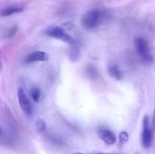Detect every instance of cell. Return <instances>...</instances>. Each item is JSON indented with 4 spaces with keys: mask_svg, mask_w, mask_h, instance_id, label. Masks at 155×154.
I'll return each mask as SVG.
<instances>
[{
    "mask_svg": "<svg viewBox=\"0 0 155 154\" xmlns=\"http://www.w3.org/2000/svg\"><path fill=\"white\" fill-rule=\"evenodd\" d=\"M105 18V13L100 9H92L83 15L82 25L86 30H93L99 27Z\"/></svg>",
    "mask_w": 155,
    "mask_h": 154,
    "instance_id": "obj_1",
    "label": "cell"
},
{
    "mask_svg": "<svg viewBox=\"0 0 155 154\" xmlns=\"http://www.w3.org/2000/svg\"><path fill=\"white\" fill-rule=\"evenodd\" d=\"M135 45H136V51L140 56L143 62L146 63H150L152 62L153 57L150 51L149 46L145 39L142 37L137 38L135 40Z\"/></svg>",
    "mask_w": 155,
    "mask_h": 154,
    "instance_id": "obj_2",
    "label": "cell"
},
{
    "mask_svg": "<svg viewBox=\"0 0 155 154\" xmlns=\"http://www.w3.org/2000/svg\"><path fill=\"white\" fill-rule=\"evenodd\" d=\"M142 143L145 148H149L153 142V129L148 116H145L142 122Z\"/></svg>",
    "mask_w": 155,
    "mask_h": 154,
    "instance_id": "obj_3",
    "label": "cell"
},
{
    "mask_svg": "<svg viewBox=\"0 0 155 154\" xmlns=\"http://www.w3.org/2000/svg\"><path fill=\"white\" fill-rule=\"evenodd\" d=\"M45 33H46L47 36L54 38L56 39H59V40L62 41V42H65L70 45H75V41H74V38L65 33L64 30L59 27H49L46 30Z\"/></svg>",
    "mask_w": 155,
    "mask_h": 154,
    "instance_id": "obj_4",
    "label": "cell"
},
{
    "mask_svg": "<svg viewBox=\"0 0 155 154\" xmlns=\"http://www.w3.org/2000/svg\"><path fill=\"white\" fill-rule=\"evenodd\" d=\"M18 102H19L20 107L21 110L27 115H31L33 113V108H32L31 104L26 95L25 91L23 89V88L20 87L18 90Z\"/></svg>",
    "mask_w": 155,
    "mask_h": 154,
    "instance_id": "obj_5",
    "label": "cell"
},
{
    "mask_svg": "<svg viewBox=\"0 0 155 154\" xmlns=\"http://www.w3.org/2000/svg\"><path fill=\"white\" fill-rule=\"evenodd\" d=\"M98 135L99 138L107 144L112 145L117 141V137L114 133L107 128H102L98 130Z\"/></svg>",
    "mask_w": 155,
    "mask_h": 154,
    "instance_id": "obj_6",
    "label": "cell"
},
{
    "mask_svg": "<svg viewBox=\"0 0 155 154\" xmlns=\"http://www.w3.org/2000/svg\"><path fill=\"white\" fill-rule=\"evenodd\" d=\"M48 59V54L45 51H35L28 55L26 59V62L28 63L38 61H45Z\"/></svg>",
    "mask_w": 155,
    "mask_h": 154,
    "instance_id": "obj_7",
    "label": "cell"
},
{
    "mask_svg": "<svg viewBox=\"0 0 155 154\" xmlns=\"http://www.w3.org/2000/svg\"><path fill=\"white\" fill-rule=\"evenodd\" d=\"M107 70H108V73L110 74V76H112L113 78L118 80L122 79V72L120 70L118 66L116 64H114V63H110V64H109L108 66H107Z\"/></svg>",
    "mask_w": 155,
    "mask_h": 154,
    "instance_id": "obj_8",
    "label": "cell"
},
{
    "mask_svg": "<svg viewBox=\"0 0 155 154\" xmlns=\"http://www.w3.org/2000/svg\"><path fill=\"white\" fill-rule=\"evenodd\" d=\"M24 8L22 7H18V6H12V7H8L7 8L4 9V10L2 11L1 14L3 17H7L10 16V15L14 14L20 13V12H22Z\"/></svg>",
    "mask_w": 155,
    "mask_h": 154,
    "instance_id": "obj_9",
    "label": "cell"
},
{
    "mask_svg": "<svg viewBox=\"0 0 155 154\" xmlns=\"http://www.w3.org/2000/svg\"><path fill=\"white\" fill-rule=\"evenodd\" d=\"M40 90L38 88L34 87L31 89L30 91V96H31L32 99L35 102H38L40 98Z\"/></svg>",
    "mask_w": 155,
    "mask_h": 154,
    "instance_id": "obj_10",
    "label": "cell"
},
{
    "mask_svg": "<svg viewBox=\"0 0 155 154\" xmlns=\"http://www.w3.org/2000/svg\"><path fill=\"white\" fill-rule=\"evenodd\" d=\"M129 139H130V136L129 134L125 131H123L120 133L119 134V140L120 143L124 144V143H127L129 141Z\"/></svg>",
    "mask_w": 155,
    "mask_h": 154,
    "instance_id": "obj_11",
    "label": "cell"
},
{
    "mask_svg": "<svg viewBox=\"0 0 155 154\" xmlns=\"http://www.w3.org/2000/svg\"><path fill=\"white\" fill-rule=\"evenodd\" d=\"M72 50H71V54H70V57H71L72 60H75L78 58L79 54H80V51H79L78 48L75 45H72Z\"/></svg>",
    "mask_w": 155,
    "mask_h": 154,
    "instance_id": "obj_12",
    "label": "cell"
},
{
    "mask_svg": "<svg viewBox=\"0 0 155 154\" xmlns=\"http://www.w3.org/2000/svg\"><path fill=\"white\" fill-rule=\"evenodd\" d=\"M36 125L37 129L39 130V131H41V132H43V131H45V129H46V124H45V121L42 120V119L38 120L37 122H36Z\"/></svg>",
    "mask_w": 155,
    "mask_h": 154,
    "instance_id": "obj_13",
    "label": "cell"
},
{
    "mask_svg": "<svg viewBox=\"0 0 155 154\" xmlns=\"http://www.w3.org/2000/svg\"><path fill=\"white\" fill-rule=\"evenodd\" d=\"M17 32V27H12V28L9 29V31L8 33V37H12V36H14V35Z\"/></svg>",
    "mask_w": 155,
    "mask_h": 154,
    "instance_id": "obj_14",
    "label": "cell"
},
{
    "mask_svg": "<svg viewBox=\"0 0 155 154\" xmlns=\"http://www.w3.org/2000/svg\"><path fill=\"white\" fill-rule=\"evenodd\" d=\"M151 127H152L153 131H155V97H154V112H153L152 120H151Z\"/></svg>",
    "mask_w": 155,
    "mask_h": 154,
    "instance_id": "obj_15",
    "label": "cell"
},
{
    "mask_svg": "<svg viewBox=\"0 0 155 154\" xmlns=\"http://www.w3.org/2000/svg\"><path fill=\"white\" fill-rule=\"evenodd\" d=\"M74 154H83V153H81V152H75V153Z\"/></svg>",
    "mask_w": 155,
    "mask_h": 154,
    "instance_id": "obj_16",
    "label": "cell"
},
{
    "mask_svg": "<svg viewBox=\"0 0 155 154\" xmlns=\"http://www.w3.org/2000/svg\"><path fill=\"white\" fill-rule=\"evenodd\" d=\"M96 154H115V153H96Z\"/></svg>",
    "mask_w": 155,
    "mask_h": 154,
    "instance_id": "obj_17",
    "label": "cell"
}]
</instances>
